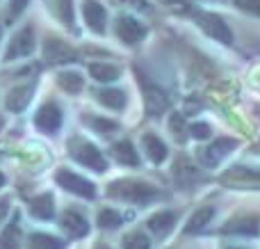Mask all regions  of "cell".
<instances>
[{"label": "cell", "instance_id": "e575fe53", "mask_svg": "<svg viewBox=\"0 0 260 249\" xmlns=\"http://www.w3.org/2000/svg\"><path fill=\"white\" fill-rule=\"evenodd\" d=\"M7 213H9V201L7 199H0V222L7 217Z\"/></svg>", "mask_w": 260, "mask_h": 249}, {"label": "cell", "instance_id": "9c48e42d", "mask_svg": "<svg viewBox=\"0 0 260 249\" xmlns=\"http://www.w3.org/2000/svg\"><path fill=\"white\" fill-rule=\"evenodd\" d=\"M224 236H240V238H258L260 236V222L253 215H242V217H233L229 224L221 227Z\"/></svg>", "mask_w": 260, "mask_h": 249}, {"label": "cell", "instance_id": "f1b7e54d", "mask_svg": "<svg viewBox=\"0 0 260 249\" xmlns=\"http://www.w3.org/2000/svg\"><path fill=\"white\" fill-rule=\"evenodd\" d=\"M123 249H151V240L144 233L133 231L123 238Z\"/></svg>", "mask_w": 260, "mask_h": 249}, {"label": "cell", "instance_id": "8d00e7d4", "mask_svg": "<svg viewBox=\"0 0 260 249\" xmlns=\"http://www.w3.org/2000/svg\"><path fill=\"white\" fill-rule=\"evenodd\" d=\"M94 249H112V247H110V245H105V242H99V245H96Z\"/></svg>", "mask_w": 260, "mask_h": 249}, {"label": "cell", "instance_id": "2e32d148", "mask_svg": "<svg viewBox=\"0 0 260 249\" xmlns=\"http://www.w3.org/2000/svg\"><path fill=\"white\" fill-rule=\"evenodd\" d=\"M142 144H144V151H146V155L151 158V163H155V165L165 163L167 155H169V149H167V144L157 135H153V133H146V135L142 137Z\"/></svg>", "mask_w": 260, "mask_h": 249}, {"label": "cell", "instance_id": "9a60e30c", "mask_svg": "<svg viewBox=\"0 0 260 249\" xmlns=\"http://www.w3.org/2000/svg\"><path fill=\"white\" fill-rule=\"evenodd\" d=\"M174 224H176V213H171V210H160V213L148 217L146 227L155 238H165V236H169Z\"/></svg>", "mask_w": 260, "mask_h": 249}, {"label": "cell", "instance_id": "d6a6232c", "mask_svg": "<svg viewBox=\"0 0 260 249\" xmlns=\"http://www.w3.org/2000/svg\"><path fill=\"white\" fill-rule=\"evenodd\" d=\"M183 172L187 174V176H197V169H194L192 165H189L185 158H180L178 163H176V167H174V174H176V176H180Z\"/></svg>", "mask_w": 260, "mask_h": 249}, {"label": "cell", "instance_id": "277c9868", "mask_svg": "<svg viewBox=\"0 0 260 249\" xmlns=\"http://www.w3.org/2000/svg\"><path fill=\"white\" fill-rule=\"evenodd\" d=\"M69 151H71V155H73V160H76V163L85 165V167L94 169V172L103 174L105 169H108V163H105L103 153H101V151L96 149L91 142L71 140V144H69Z\"/></svg>", "mask_w": 260, "mask_h": 249}, {"label": "cell", "instance_id": "1f68e13d", "mask_svg": "<svg viewBox=\"0 0 260 249\" xmlns=\"http://www.w3.org/2000/svg\"><path fill=\"white\" fill-rule=\"evenodd\" d=\"M169 126H171V133H176L178 137H183V131H187V128H185V119H183V114H178V112L171 114Z\"/></svg>", "mask_w": 260, "mask_h": 249}, {"label": "cell", "instance_id": "836d02e7", "mask_svg": "<svg viewBox=\"0 0 260 249\" xmlns=\"http://www.w3.org/2000/svg\"><path fill=\"white\" fill-rule=\"evenodd\" d=\"M25 7H27V0H12L9 3V18H16Z\"/></svg>", "mask_w": 260, "mask_h": 249}, {"label": "cell", "instance_id": "7402d4cb", "mask_svg": "<svg viewBox=\"0 0 260 249\" xmlns=\"http://www.w3.org/2000/svg\"><path fill=\"white\" fill-rule=\"evenodd\" d=\"M89 73H91V78L99 82H112L121 76V69L114 67V64H108V62H94V64H89Z\"/></svg>", "mask_w": 260, "mask_h": 249}, {"label": "cell", "instance_id": "d4e9b609", "mask_svg": "<svg viewBox=\"0 0 260 249\" xmlns=\"http://www.w3.org/2000/svg\"><path fill=\"white\" fill-rule=\"evenodd\" d=\"M27 249H64V240L48 233H32L27 238Z\"/></svg>", "mask_w": 260, "mask_h": 249}, {"label": "cell", "instance_id": "cb8c5ba5", "mask_svg": "<svg viewBox=\"0 0 260 249\" xmlns=\"http://www.w3.org/2000/svg\"><path fill=\"white\" fill-rule=\"evenodd\" d=\"M21 247V227H18V215L14 222H9L5 227V231L0 233V249H18Z\"/></svg>", "mask_w": 260, "mask_h": 249}, {"label": "cell", "instance_id": "ab89813d", "mask_svg": "<svg viewBox=\"0 0 260 249\" xmlns=\"http://www.w3.org/2000/svg\"><path fill=\"white\" fill-rule=\"evenodd\" d=\"M0 32H3V30H0Z\"/></svg>", "mask_w": 260, "mask_h": 249}, {"label": "cell", "instance_id": "5bb4252c", "mask_svg": "<svg viewBox=\"0 0 260 249\" xmlns=\"http://www.w3.org/2000/svg\"><path fill=\"white\" fill-rule=\"evenodd\" d=\"M82 14H85L87 25L91 27L94 32L103 35L105 32V21H108V14H105V7L96 0H85L82 3Z\"/></svg>", "mask_w": 260, "mask_h": 249}, {"label": "cell", "instance_id": "83f0119b", "mask_svg": "<svg viewBox=\"0 0 260 249\" xmlns=\"http://www.w3.org/2000/svg\"><path fill=\"white\" fill-rule=\"evenodd\" d=\"M96 133H114L119 131V123L112 121V119H105V117H87L85 119Z\"/></svg>", "mask_w": 260, "mask_h": 249}, {"label": "cell", "instance_id": "f546056e", "mask_svg": "<svg viewBox=\"0 0 260 249\" xmlns=\"http://www.w3.org/2000/svg\"><path fill=\"white\" fill-rule=\"evenodd\" d=\"M235 7L242 9V12H249V14H256L260 16V0H233Z\"/></svg>", "mask_w": 260, "mask_h": 249}, {"label": "cell", "instance_id": "603a6c76", "mask_svg": "<svg viewBox=\"0 0 260 249\" xmlns=\"http://www.w3.org/2000/svg\"><path fill=\"white\" fill-rule=\"evenodd\" d=\"M59 23L73 27V0H46Z\"/></svg>", "mask_w": 260, "mask_h": 249}, {"label": "cell", "instance_id": "52a82bcc", "mask_svg": "<svg viewBox=\"0 0 260 249\" xmlns=\"http://www.w3.org/2000/svg\"><path fill=\"white\" fill-rule=\"evenodd\" d=\"M235 146H238V140H233V137H219V140H215L210 146L199 151V160H201L206 167H215V165H219Z\"/></svg>", "mask_w": 260, "mask_h": 249}, {"label": "cell", "instance_id": "484cf974", "mask_svg": "<svg viewBox=\"0 0 260 249\" xmlns=\"http://www.w3.org/2000/svg\"><path fill=\"white\" fill-rule=\"evenodd\" d=\"M57 85L62 87L64 91H69V94H78V91H82V87H85V80H82V76L76 71H64L57 76Z\"/></svg>", "mask_w": 260, "mask_h": 249}, {"label": "cell", "instance_id": "ba28073f", "mask_svg": "<svg viewBox=\"0 0 260 249\" xmlns=\"http://www.w3.org/2000/svg\"><path fill=\"white\" fill-rule=\"evenodd\" d=\"M35 50V30L30 25H25L23 30H18L16 35L12 37L7 46V53H5V59H18V57H27V55Z\"/></svg>", "mask_w": 260, "mask_h": 249}, {"label": "cell", "instance_id": "30bf717a", "mask_svg": "<svg viewBox=\"0 0 260 249\" xmlns=\"http://www.w3.org/2000/svg\"><path fill=\"white\" fill-rule=\"evenodd\" d=\"M35 126L39 128L41 133H48V135L57 133L59 126H62V112H59L57 105H55V103L41 105L39 112L35 114Z\"/></svg>", "mask_w": 260, "mask_h": 249}, {"label": "cell", "instance_id": "74e56055", "mask_svg": "<svg viewBox=\"0 0 260 249\" xmlns=\"http://www.w3.org/2000/svg\"><path fill=\"white\" fill-rule=\"evenodd\" d=\"M5 185V176H3V174H0V188H3Z\"/></svg>", "mask_w": 260, "mask_h": 249}, {"label": "cell", "instance_id": "6da1fadb", "mask_svg": "<svg viewBox=\"0 0 260 249\" xmlns=\"http://www.w3.org/2000/svg\"><path fill=\"white\" fill-rule=\"evenodd\" d=\"M108 195L112 197V199H119V201L146 206V204H151V201H155L157 197H160V192H157L153 185L144 183V181H130V178H123V181L110 183Z\"/></svg>", "mask_w": 260, "mask_h": 249}, {"label": "cell", "instance_id": "7a4b0ae2", "mask_svg": "<svg viewBox=\"0 0 260 249\" xmlns=\"http://www.w3.org/2000/svg\"><path fill=\"white\" fill-rule=\"evenodd\" d=\"M135 76H137V82H139V87H142L146 112L151 114V117H160V114H165L167 110H169V99H167V94L155 85V82L148 80L146 73L139 71L137 67H135Z\"/></svg>", "mask_w": 260, "mask_h": 249}, {"label": "cell", "instance_id": "7c38bea8", "mask_svg": "<svg viewBox=\"0 0 260 249\" xmlns=\"http://www.w3.org/2000/svg\"><path fill=\"white\" fill-rule=\"evenodd\" d=\"M44 57L50 64H64V62H73L76 59V50L69 44H64L62 39L50 37V39L44 41Z\"/></svg>", "mask_w": 260, "mask_h": 249}, {"label": "cell", "instance_id": "ffe728a7", "mask_svg": "<svg viewBox=\"0 0 260 249\" xmlns=\"http://www.w3.org/2000/svg\"><path fill=\"white\" fill-rule=\"evenodd\" d=\"M96 101L110 110H123L128 103L126 94L121 89H99L96 91Z\"/></svg>", "mask_w": 260, "mask_h": 249}, {"label": "cell", "instance_id": "8fae6325", "mask_svg": "<svg viewBox=\"0 0 260 249\" xmlns=\"http://www.w3.org/2000/svg\"><path fill=\"white\" fill-rule=\"evenodd\" d=\"M114 30H117V37L123 44H137V41H142L146 37V25H142L133 16H119Z\"/></svg>", "mask_w": 260, "mask_h": 249}, {"label": "cell", "instance_id": "4fadbf2b", "mask_svg": "<svg viewBox=\"0 0 260 249\" xmlns=\"http://www.w3.org/2000/svg\"><path fill=\"white\" fill-rule=\"evenodd\" d=\"M59 227L64 229V233H67L69 238H85L87 233H89V222H87V217L82 213H78V210H67V213L62 215V220H59Z\"/></svg>", "mask_w": 260, "mask_h": 249}, {"label": "cell", "instance_id": "d6986e66", "mask_svg": "<svg viewBox=\"0 0 260 249\" xmlns=\"http://www.w3.org/2000/svg\"><path fill=\"white\" fill-rule=\"evenodd\" d=\"M112 155L119 165H126V167H139V155L137 149L133 146V142L121 140L117 144H112Z\"/></svg>", "mask_w": 260, "mask_h": 249}, {"label": "cell", "instance_id": "4316f807", "mask_svg": "<svg viewBox=\"0 0 260 249\" xmlns=\"http://www.w3.org/2000/svg\"><path fill=\"white\" fill-rule=\"evenodd\" d=\"M96 220H99L101 229H119L123 224V217L112 208H101L99 215H96Z\"/></svg>", "mask_w": 260, "mask_h": 249}, {"label": "cell", "instance_id": "3957f363", "mask_svg": "<svg viewBox=\"0 0 260 249\" xmlns=\"http://www.w3.org/2000/svg\"><path fill=\"white\" fill-rule=\"evenodd\" d=\"M219 183L226 188H238V190H260V172L253 167H244V165H235L229 167L219 176Z\"/></svg>", "mask_w": 260, "mask_h": 249}, {"label": "cell", "instance_id": "4dcf8cb0", "mask_svg": "<svg viewBox=\"0 0 260 249\" xmlns=\"http://www.w3.org/2000/svg\"><path fill=\"white\" fill-rule=\"evenodd\" d=\"M187 131L194 140H206V137H210V126H208V123H192Z\"/></svg>", "mask_w": 260, "mask_h": 249}, {"label": "cell", "instance_id": "5b68a950", "mask_svg": "<svg viewBox=\"0 0 260 249\" xmlns=\"http://www.w3.org/2000/svg\"><path fill=\"white\" fill-rule=\"evenodd\" d=\"M197 23L206 35H210L212 39L221 41V44H231L233 41V32L231 27L226 25V21L217 14H210V12H199L197 14Z\"/></svg>", "mask_w": 260, "mask_h": 249}, {"label": "cell", "instance_id": "8992f818", "mask_svg": "<svg viewBox=\"0 0 260 249\" xmlns=\"http://www.w3.org/2000/svg\"><path fill=\"white\" fill-rule=\"evenodd\" d=\"M55 181H57V185L64 188L67 192H73V195L85 197V199H94V195H96L94 183L82 178V176H78V174H73V172H69V169H59V172L55 174Z\"/></svg>", "mask_w": 260, "mask_h": 249}, {"label": "cell", "instance_id": "f35d334b", "mask_svg": "<svg viewBox=\"0 0 260 249\" xmlns=\"http://www.w3.org/2000/svg\"><path fill=\"white\" fill-rule=\"evenodd\" d=\"M226 249H242V247H226Z\"/></svg>", "mask_w": 260, "mask_h": 249}, {"label": "cell", "instance_id": "e0dca14e", "mask_svg": "<svg viewBox=\"0 0 260 249\" xmlns=\"http://www.w3.org/2000/svg\"><path fill=\"white\" fill-rule=\"evenodd\" d=\"M32 91H35L32 85L14 87V89L7 94V101H5L7 110H12V112H23V110L27 108V103H30V99H32Z\"/></svg>", "mask_w": 260, "mask_h": 249}, {"label": "cell", "instance_id": "44dd1931", "mask_svg": "<svg viewBox=\"0 0 260 249\" xmlns=\"http://www.w3.org/2000/svg\"><path fill=\"white\" fill-rule=\"evenodd\" d=\"M30 213L35 215L37 220H53L55 215V204L50 195H39L30 201Z\"/></svg>", "mask_w": 260, "mask_h": 249}, {"label": "cell", "instance_id": "ac0fdd59", "mask_svg": "<svg viewBox=\"0 0 260 249\" xmlns=\"http://www.w3.org/2000/svg\"><path fill=\"white\" fill-rule=\"evenodd\" d=\"M212 217H215V208H212V206H203V208H199L197 213L189 217V222L185 224L183 233H185V236H194V233H201L203 229L210 224Z\"/></svg>", "mask_w": 260, "mask_h": 249}, {"label": "cell", "instance_id": "d590c367", "mask_svg": "<svg viewBox=\"0 0 260 249\" xmlns=\"http://www.w3.org/2000/svg\"><path fill=\"white\" fill-rule=\"evenodd\" d=\"M162 5H169V7H185V0H157Z\"/></svg>", "mask_w": 260, "mask_h": 249}]
</instances>
